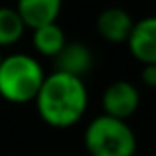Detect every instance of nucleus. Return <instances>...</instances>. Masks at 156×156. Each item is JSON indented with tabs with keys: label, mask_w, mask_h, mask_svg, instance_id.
Instances as JSON below:
<instances>
[{
	"label": "nucleus",
	"mask_w": 156,
	"mask_h": 156,
	"mask_svg": "<svg viewBox=\"0 0 156 156\" xmlns=\"http://www.w3.org/2000/svg\"><path fill=\"white\" fill-rule=\"evenodd\" d=\"M0 61H2V50H0Z\"/></svg>",
	"instance_id": "nucleus-12"
},
{
	"label": "nucleus",
	"mask_w": 156,
	"mask_h": 156,
	"mask_svg": "<svg viewBox=\"0 0 156 156\" xmlns=\"http://www.w3.org/2000/svg\"><path fill=\"white\" fill-rule=\"evenodd\" d=\"M83 146L89 156H136V134L121 119L97 115L83 130Z\"/></svg>",
	"instance_id": "nucleus-3"
},
{
	"label": "nucleus",
	"mask_w": 156,
	"mask_h": 156,
	"mask_svg": "<svg viewBox=\"0 0 156 156\" xmlns=\"http://www.w3.org/2000/svg\"><path fill=\"white\" fill-rule=\"evenodd\" d=\"M32 32V48L38 55L55 59L59 55V51L63 50V46L67 44L65 32L59 24H48V26H40Z\"/></svg>",
	"instance_id": "nucleus-9"
},
{
	"label": "nucleus",
	"mask_w": 156,
	"mask_h": 156,
	"mask_svg": "<svg viewBox=\"0 0 156 156\" xmlns=\"http://www.w3.org/2000/svg\"><path fill=\"white\" fill-rule=\"evenodd\" d=\"M63 8V0H16L14 10L26 30H36L40 26L55 24Z\"/></svg>",
	"instance_id": "nucleus-6"
},
{
	"label": "nucleus",
	"mask_w": 156,
	"mask_h": 156,
	"mask_svg": "<svg viewBox=\"0 0 156 156\" xmlns=\"http://www.w3.org/2000/svg\"><path fill=\"white\" fill-rule=\"evenodd\" d=\"M140 107V91L133 81L117 79L107 85L101 95V111L107 117L129 121Z\"/></svg>",
	"instance_id": "nucleus-4"
},
{
	"label": "nucleus",
	"mask_w": 156,
	"mask_h": 156,
	"mask_svg": "<svg viewBox=\"0 0 156 156\" xmlns=\"http://www.w3.org/2000/svg\"><path fill=\"white\" fill-rule=\"evenodd\" d=\"M140 77L146 87H156V65H142Z\"/></svg>",
	"instance_id": "nucleus-11"
},
{
	"label": "nucleus",
	"mask_w": 156,
	"mask_h": 156,
	"mask_svg": "<svg viewBox=\"0 0 156 156\" xmlns=\"http://www.w3.org/2000/svg\"><path fill=\"white\" fill-rule=\"evenodd\" d=\"M133 16L119 6H111L101 10V14L97 16V34L109 44H126L130 30H133Z\"/></svg>",
	"instance_id": "nucleus-7"
},
{
	"label": "nucleus",
	"mask_w": 156,
	"mask_h": 156,
	"mask_svg": "<svg viewBox=\"0 0 156 156\" xmlns=\"http://www.w3.org/2000/svg\"><path fill=\"white\" fill-rule=\"evenodd\" d=\"M46 79L44 63L26 51L2 55L0 61V97L12 105L34 103Z\"/></svg>",
	"instance_id": "nucleus-2"
},
{
	"label": "nucleus",
	"mask_w": 156,
	"mask_h": 156,
	"mask_svg": "<svg viewBox=\"0 0 156 156\" xmlns=\"http://www.w3.org/2000/svg\"><path fill=\"white\" fill-rule=\"evenodd\" d=\"M40 119L51 129H71L89 109V89L85 79L63 71L46 73L42 87L34 99Z\"/></svg>",
	"instance_id": "nucleus-1"
},
{
	"label": "nucleus",
	"mask_w": 156,
	"mask_h": 156,
	"mask_svg": "<svg viewBox=\"0 0 156 156\" xmlns=\"http://www.w3.org/2000/svg\"><path fill=\"white\" fill-rule=\"evenodd\" d=\"M26 34V26L20 20L18 12L10 6H0V50L12 48Z\"/></svg>",
	"instance_id": "nucleus-10"
},
{
	"label": "nucleus",
	"mask_w": 156,
	"mask_h": 156,
	"mask_svg": "<svg viewBox=\"0 0 156 156\" xmlns=\"http://www.w3.org/2000/svg\"><path fill=\"white\" fill-rule=\"evenodd\" d=\"M126 48L138 63L156 65V16L134 20L126 38Z\"/></svg>",
	"instance_id": "nucleus-5"
},
{
	"label": "nucleus",
	"mask_w": 156,
	"mask_h": 156,
	"mask_svg": "<svg viewBox=\"0 0 156 156\" xmlns=\"http://www.w3.org/2000/svg\"><path fill=\"white\" fill-rule=\"evenodd\" d=\"M53 61L55 71H63L83 79L93 67V51L83 42H67Z\"/></svg>",
	"instance_id": "nucleus-8"
},
{
	"label": "nucleus",
	"mask_w": 156,
	"mask_h": 156,
	"mask_svg": "<svg viewBox=\"0 0 156 156\" xmlns=\"http://www.w3.org/2000/svg\"><path fill=\"white\" fill-rule=\"evenodd\" d=\"M136 156H138V154H136Z\"/></svg>",
	"instance_id": "nucleus-13"
}]
</instances>
